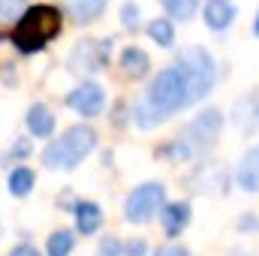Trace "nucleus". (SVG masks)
<instances>
[{
  "mask_svg": "<svg viewBox=\"0 0 259 256\" xmlns=\"http://www.w3.org/2000/svg\"><path fill=\"white\" fill-rule=\"evenodd\" d=\"M220 127H223V115L217 109H205L202 115H196L187 127L178 133V139L169 142L166 154L172 160H190V157H199L205 151L214 148L217 136H220Z\"/></svg>",
  "mask_w": 259,
  "mask_h": 256,
  "instance_id": "nucleus-1",
  "label": "nucleus"
},
{
  "mask_svg": "<svg viewBox=\"0 0 259 256\" xmlns=\"http://www.w3.org/2000/svg\"><path fill=\"white\" fill-rule=\"evenodd\" d=\"M145 100H148V103H154L160 112L172 115V112H178V109H184V106L196 103L199 97H196L190 78L184 75V69L172 64V66H166L163 72H157V75H154V81L148 84Z\"/></svg>",
  "mask_w": 259,
  "mask_h": 256,
  "instance_id": "nucleus-2",
  "label": "nucleus"
},
{
  "mask_svg": "<svg viewBox=\"0 0 259 256\" xmlns=\"http://www.w3.org/2000/svg\"><path fill=\"white\" fill-rule=\"evenodd\" d=\"M61 30V12L55 6H33L21 15V21L12 30V42L21 52H39L46 42H52Z\"/></svg>",
  "mask_w": 259,
  "mask_h": 256,
  "instance_id": "nucleus-3",
  "label": "nucleus"
},
{
  "mask_svg": "<svg viewBox=\"0 0 259 256\" xmlns=\"http://www.w3.org/2000/svg\"><path fill=\"white\" fill-rule=\"evenodd\" d=\"M97 145V133L91 127H69L64 133V139L52 142L42 151V160L49 169H75L81 163V157H88Z\"/></svg>",
  "mask_w": 259,
  "mask_h": 256,
  "instance_id": "nucleus-4",
  "label": "nucleus"
},
{
  "mask_svg": "<svg viewBox=\"0 0 259 256\" xmlns=\"http://www.w3.org/2000/svg\"><path fill=\"white\" fill-rule=\"evenodd\" d=\"M175 66L184 69V75L190 78V84H193V91H196L199 100L214 88V75H217V72H214V61H211V55H208L205 49H199V46L184 49V52L178 55Z\"/></svg>",
  "mask_w": 259,
  "mask_h": 256,
  "instance_id": "nucleus-5",
  "label": "nucleus"
},
{
  "mask_svg": "<svg viewBox=\"0 0 259 256\" xmlns=\"http://www.w3.org/2000/svg\"><path fill=\"white\" fill-rule=\"evenodd\" d=\"M163 205H166L163 184H142L130 193L127 205H124V217L130 223H148L157 211H163Z\"/></svg>",
  "mask_w": 259,
  "mask_h": 256,
  "instance_id": "nucleus-6",
  "label": "nucleus"
},
{
  "mask_svg": "<svg viewBox=\"0 0 259 256\" xmlns=\"http://www.w3.org/2000/svg\"><path fill=\"white\" fill-rule=\"evenodd\" d=\"M109 42H100V39H84L81 46H75V52L69 55V69L72 72H84V75H91V72H97V69H103L106 61H109Z\"/></svg>",
  "mask_w": 259,
  "mask_h": 256,
  "instance_id": "nucleus-7",
  "label": "nucleus"
},
{
  "mask_svg": "<svg viewBox=\"0 0 259 256\" xmlns=\"http://www.w3.org/2000/svg\"><path fill=\"white\" fill-rule=\"evenodd\" d=\"M66 103H69L72 112H78V115H84V118H94V115L103 112V106H106V94H103L100 84L84 81V84H78V88L66 97Z\"/></svg>",
  "mask_w": 259,
  "mask_h": 256,
  "instance_id": "nucleus-8",
  "label": "nucleus"
},
{
  "mask_svg": "<svg viewBox=\"0 0 259 256\" xmlns=\"http://www.w3.org/2000/svg\"><path fill=\"white\" fill-rule=\"evenodd\" d=\"M235 21V3L232 0H205V24L211 30H226Z\"/></svg>",
  "mask_w": 259,
  "mask_h": 256,
  "instance_id": "nucleus-9",
  "label": "nucleus"
},
{
  "mask_svg": "<svg viewBox=\"0 0 259 256\" xmlns=\"http://www.w3.org/2000/svg\"><path fill=\"white\" fill-rule=\"evenodd\" d=\"M235 181H238V187H244L247 193L259 190V145L250 148V151L241 157L238 172H235Z\"/></svg>",
  "mask_w": 259,
  "mask_h": 256,
  "instance_id": "nucleus-10",
  "label": "nucleus"
},
{
  "mask_svg": "<svg viewBox=\"0 0 259 256\" xmlns=\"http://www.w3.org/2000/svg\"><path fill=\"white\" fill-rule=\"evenodd\" d=\"M103 223V211L97 202H78L75 205V226L81 235H94Z\"/></svg>",
  "mask_w": 259,
  "mask_h": 256,
  "instance_id": "nucleus-11",
  "label": "nucleus"
},
{
  "mask_svg": "<svg viewBox=\"0 0 259 256\" xmlns=\"http://www.w3.org/2000/svg\"><path fill=\"white\" fill-rule=\"evenodd\" d=\"M27 130L36 139H49L55 133V115L46 106H30V112H27Z\"/></svg>",
  "mask_w": 259,
  "mask_h": 256,
  "instance_id": "nucleus-12",
  "label": "nucleus"
},
{
  "mask_svg": "<svg viewBox=\"0 0 259 256\" xmlns=\"http://www.w3.org/2000/svg\"><path fill=\"white\" fill-rule=\"evenodd\" d=\"M160 214H163L166 232H169V235H178V232L187 226V220H190V205H187V202H172V205H166Z\"/></svg>",
  "mask_w": 259,
  "mask_h": 256,
  "instance_id": "nucleus-13",
  "label": "nucleus"
},
{
  "mask_svg": "<svg viewBox=\"0 0 259 256\" xmlns=\"http://www.w3.org/2000/svg\"><path fill=\"white\" fill-rule=\"evenodd\" d=\"M166 118H169V115H166V112H160V109H157L154 103H148V100H139V103L133 106V121H136L139 127H145V130L160 127Z\"/></svg>",
  "mask_w": 259,
  "mask_h": 256,
  "instance_id": "nucleus-14",
  "label": "nucleus"
},
{
  "mask_svg": "<svg viewBox=\"0 0 259 256\" xmlns=\"http://www.w3.org/2000/svg\"><path fill=\"white\" fill-rule=\"evenodd\" d=\"M148 66H151V61H148V55H145L142 49H133V46H130L127 52L121 55V69H124V75H130V78L148 75Z\"/></svg>",
  "mask_w": 259,
  "mask_h": 256,
  "instance_id": "nucleus-15",
  "label": "nucleus"
},
{
  "mask_svg": "<svg viewBox=\"0 0 259 256\" xmlns=\"http://www.w3.org/2000/svg\"><path fill=\"white\" fill-rule=\"evenodd\" d=\"M69 3V12L78 18V21H94L103 15L106 9V0H66Z\"/></svg>",
  "mask_w": 259,
  "mask_h": 256,
  "instance_id": "nucleus-16",
  "label": "nucleus"
},
{
  "mask_svg": "<svg viewBox=\"0 0 259 256\" xmlns=\"http://www.w3.org/2000/svg\"><path fill=\"white\" fill-rule=\"evenodd\" d=\"M148 33H151V39H154L157 46H163V49H169V46L175 42L172 18H154V21H151V27H148Z\"/></svg>",
  "mask_w": 259,
  "mask_h": 256,
  "instance_id": "nucleus-17",
  "label": "nucleus"
},
{
  "mask_svg": "<svg viewBox=\"0 0 259 256\" xmlns=\"http://www.w3.org/2000/svg\"><path fill=\"white\" fill-rule=\"evenodd\" d=\"M30 190H33V172L24 169V166L12 169L9 172V193L12 196H27Z\"/></svg>",
  "mask_w": 259,
  "mask_h": 256,
  "instance_id": "nucleus-18",
  "label": "nucleus"
},
{
  "mask_svg": "<svg viewBox=\"0 0 259 256\" xmlns=\"http://www.w3.org/2000/svg\"><path fill=\"white\" fill-rule=\"evenodd\" d=\"M163 6H166V12L172 15V18H178V21H187V18H193L196 9H199V0H160Z\"/></svg>",
  "mask_w": 259,
  "mask_h": 256,
  "instance_id": "nucleus-19",
  "label": "nucleus"
},
{
  "mask_svg": "<svg viewBox=\"0 0 259 256\" xmlns=\"http://www.w3.org/2000/svg\"><path fill=\"white\" fill-rule=\"evenodd\" d=\"M72 244H75V235L69 229H61V232L49 235V256H69Z\"/></svg>",
  "mask_w": 259,
  "mask_h": 256,
  "instance_id": "nucleus-20",
  "label": "nucleus"
},
{
  "mask_svg": "<svg viewBox=\"0 0 259 256\" xmlns=\"http://www.w3.org/2000/svg\"><path fill=\"white\" fill-rule=\"evenodd\" d=\"M121 21L130 30H139V3H124L121 6Z\"/></svg>",
  "mask_w": 259,
  "mask_h": 256,
  "instance_id": "nucleus-21",
  "label": "nucleus"
},
{
  "mask_svg": "<svg viewBox=\"0 0 259 256\" xmlns=\"http://www.w3.org/2000/svg\"><path fill=\"white\" fill-rule=\"evenodd\" d=\"M121 241L115 238V235H106L103 241H100V247H97V256H121Z\"/></svg>",
  "mask_w": 259,
  "mask_h": 256,
  "instance_id": "nucleus-22",
  "label": "nucleus"
},
{
  "mask_svg": "<svg viewBox=\"0 0 259 256\" xmlns=\"http://www.w3.org/2000/svg\"><path fill=\"white\" fill-rule=\"evenodd\" d=\"M154 256H190V253H187V247H181V244H166V247H157Z\"/></svg>",
  "mask_w": 259,
  "mask_h": 256,
  "instance_id": "nucleus-23",
  "label": "nucleus"
},
{
  "mask_svg": "<svg viewBox=\"0 0 259 256\" xmlns=\"http://www.w3.org/2000/svg\"><path fill=\"white\" fill-rule=\"evenodd\" d=\"M145 250H148V244H145L142 238H136V241H130L127 247H124V253H127V256H145Z\"/></svg>",
  "mask_w": 259,
  "mask_h": 256,
  "instance_id": "nucleus-24",
  "label": "nucleus"
},
{
  "mask_svg": "<svg viewBox=\"0 0 259 256\" xmlns=\"http://www.w3.org/2000/svg\"><path fill=\"white\" fill-rule=\"evenodd\" d=\"M0 15H3V18L18 15V0H0Z\"/></svg>",
  "mask_w": 259,
  "mask_h": 256,
  "instance_id": "nucleus-25",
  "label": "nucleus"
},
{
  "mask_svg": "<svg viewBox=\"0 0 259 256\" xmlns=\"http://www.w3.org/2000/svg\"><path fill=\"white\" fill-rule=\"evenodd\" d=\"M9 256H39V250H36L33 244H18V247H15Z\"/></svg>",
  "mask_w": 259,
  "mask_h": 256,
  "instance_id": "nucleus-26",
  "label": "nucleus"
},
{
  "mask_svg": "<svg viewBox=\"0 0 259 256\" xmlns=\"http://www.w3.org/2000/svg\"><path fill=\"white\" fill-rule=\"evenodd\" d=\"M247 106H250V127H259V100H247Z\"/></svg>",
  "mask_w": 259,
  "mask_h": 256,
  "instance_id": "nucleus-27",
  "label": "nucleus"
},
{
  "mask_svg": "<svg viewBox=\"0 0 259 256\" xmlns=\"http://www.w3.org/2000/svg\"><path fill=\"white\" fill-rule=\"evenodd\" d=\"M247 226H253V229H256L259 220H256V217H241V229H247Z\"/></svg>",
  "mask_w": 259,
  "mask_h": 256,
  "instance_id": "nucleus-28",
  "label": "nucleus"
},
{
  "mask_svg": "<svg viewBox=\"0 0 259 256\" xmlns=\"http://www.w3.org/2000/svg\"><path fill=\"white\" fill-rule=\"evenodd\" d=\"M253 33L259 36V15H256V24H253Z\"/></svg>",
  "mask_w": 259,
  "mask_h": 256,
  "instance_id": "nucleus-29",
  "label": "nucleus"
},
{
  "mask_svg": "<svg viewBox=\"0 0 259 256\" xmlns=\"http://www.w3.org/2000/svg\"><path fill=\"white\" fill-rule=\"evenodd\" d=\"M229 256H247V253H241V250H235V253H229Z\"/></svg>",
  "mask_w": 259,
  "mask_h": 256,
  "instance_id": "nucleus-30",
  "label": "nucleus"
}]
</instances>
